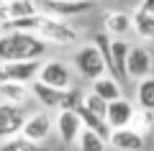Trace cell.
Returning a JSON list of instances; mask_svg holds the SVG:
<instances>
[{"mask_svg": "<svg viewBox=\"0 0 154 151\" xmlns=\"http://www.w3.org/2000/svg\"><path fill=\"white\" fill-rule=\"evenodd\" d=\"M77 113H80V118H82V123H85V128H93V131H98L100 136H105V138L110 141V133H113V128H110V123L105 118H100L98 113H93V110L85 105V100L80 105H77Z\"/></svg>", "mask_w": 154, "mask_h": 151, "instance_id": "16", "label": "cell"}, {"mask_svg": "<svg viewBox=\"0 0 154 151\" xmlns=\"http://www.w3.org/2000/svg\"><path fill=\"white\" fill-rule=\"evenodd\" d=\"M136 103L141 110H152L154 113V77H144L136 85Z\"/></svg>", "mask_w": 154, "mask_h": 151, "instance_id": "21", "label": "cell"}, {"mask_svg": "<svg viewBox=\"0 0 154 151\" xmlns=\"http://www.w3.org/2000/svg\"><path fill=\"white\" fill-rule=\"evenodd\" d=\"M134 28V16L123 11H108L105 13V33H113V36H126Z\"/></svg>", "mask_w": 154, "mask_h": 151, "instance_id": "15", "label": "cell"}, {"mask_svg": "<svg viewBox=\"0 0 154 151\" xmlns=\"http://www.w3.org/2000/svg\"><path fill=\"white\" fill-rule=\"evenodd\" d=\"M128 51H131V46L123 38L113 41V77L128 80Z\"/></svg>", "mask_w": 154, "mask_h": 151, "instance_id": "17", "label": "cell"}, {"mask_svg": "<svg viewBox=\"0 0 154 151\" xmlns=\"http://www.w3.org/2000/svg\"><path fill=\"white\" fill-rule=\"evenodd\" d=\"M93 92H98L100 97H105V100H118L121 97V87H118V82L113 80V74H103V77H98V80H93Z\"/></svg>", "mask_w": 154, "mask_h": 151, "instance_id": "19", "label": "cell"}, {"mask_svg": "<svg viewBox=\"0 0 154 151\" xmlns=\"http://www.w3.org/2000/svg\"><path fill=\"white\" fill-rule=\"evenodd\" d=\"M85 105H88V108L93 110V113H98L100 118H105V120H108V100H105V97H100L98 92H93V90H90V95H85Z\"/></svg>", "mask_w": 154, "mask_h": 151, "instance_id": "24", "label": "cell"}, {"mask_svg": "<svg viewBox=\"0 0 154 151\" xmlns=\"http://www.w3.org/2000/svg\"><path fill=\"white\" fill-rule=\"evenodd\" d=\"M108 143L113 149H118V151H141L144 149V136L139 131H134L131 125H126V128H113Z\"/></svg>", "mask_w": 154, "mask_h": 151, "instance_id": "11", "label": "cell"}, {"mask_svg": "<svg viewBox=\"0 0 154 151\" xmlns=\"http://www.w3.org/2000/svg\"><path fill=\"white\" fill-rule=\"evenodd\" d=\"M26 120L28 118H26V113H23V105L3 100V105H0V136H3V141L13 138L16 133H21L23 125H26Z\"/></svg>", "mask_w": 154, "mask_h": 151, "instance_id": "5", "label": "cell"}, {"mask_svg": "<svg viewBox=\"0 0 154 151\" xmlns=\"http://www.w3.org/2000/svg\"><path fill=\"white\" fill-rule=\"evenodd\" d=\"M75 67L77 72L85 77V80H98V77H103L105 72H108V64H105V56L103 51H100L98 44H88V46L77 49L75 54Z\"/></svg>", "mask_w": 154, "mask_h": 151, "instance_id": "3", "label": "cell"}, {"mask_svg": "<svg viewBox=\"0 0 154 151\" xmlns=\"http://www.w3.org/2000/svg\"><path fill=\"white\" fill-rule=\"evenodd\" d=\"M0 151H41V143H36V141L26 138V136L21 133L18 138H5Z\"/></svg>", "mask_w": 154, "mask_h": 151, "instance_id": "23", "label": "cell"}, {"mask_svg": "<svg viewBox=\"0 0 154 151\" xmlns=\"http://www.w3.org/2000/svg\"><path fill=\"white\" fill-rule=\"evenodd\" d=\"M134 31H136L141 38L152 41V38H154V13L139 8V11L134 13Z\"/></svg>", "mask_w": 154, "mask_h": 151, "instance_id": "20", "label": "cell"}, {"mask_svg": "<svg viewBox=\"0 0 154 151\" xmlns=\"http://www.w3.org/2000/svg\"><path fill=\"white\" fill-rule=\"evenodd\" d=\"M134 118H136V110H134L131 100H126V97H118V100H110L108 103V123L110 128H126V125L134 123Z\"/></svg>", "mask_w": 154, "mask_h": 151, "instance_id": "8", "label": "cell"}, {"mask_svg": "<svg viewBox=\"0 0 154 151\" xmlns=\"http://www.w3.org/2000/svg\"><path fill=\"white\" fill-rule=\"evenodd\" d=\"M152 72V54L141 46H131L128 51V80H144Z\"/></svg>", "mask_w": 154, "mask_h": 151, "instance_id": "13", "label": "cell"}, {"mask_svg": "<svg viewBox=\"0 0 154 151\" xmlns=\"http://www.w3.org/2000/svg\"><path fill=\"white\" fill-rule=\"evenodd\" d=\"M41 74V62L38 59H13L0 64V80H13V82H36Z\"/></svg>", "mask_w": 154, "mask_h": 151, "instance_id": "4", "label": "cell"}, {"mask_svg": "<svg viewBox=\"0 0 154 151\" xmlns=\"http://www.w3.org/2000/svg\"><path fill=\"white\" fill-rule=\"evenodd\" d=\"M54 125H57V123H51V115L36 113V115H28V120H26V125H23L21 133L26 136V138L36 141V143H44V141L49 138V133H51Z\"/></svg>", "mask_w": 154, "mask_h": 151, "instance_id": "10", "label": "cell"}, {"mask_svg": "<svg viewBox=\"0 0 154 151\" xmlns=\"http://www.w3.org/2000/svg\"><path fill=\"white\" fill-rule=\"evenodd\" d=\"M46 51V41L31 31H3L0 38V59H38Z\"/></svg>", "mask_w": 154, "mask_h": 151, "instance_id": "1", "label": "cell"}, {"mask_svg": "<svg viewBox=\"0 0 154 151\" xmlns=\"http://www.w3.org/2000/svg\"><path fill=\"white\" fill-rule=\"evenodd\" d=\"M141 8H144V11H149V13H154V0H144Z\"/></svg>", "mask_w": 154, "mask_h": 151, "instance_id": "25", "label": "cell"}, {"mask_svg": "<svg viewBox=\"0 0 154 151\" xmlns=\"http://www.w3.org/2000/svg\"><path fill=\"white\" fill-rule=\"evenodd\" d=\"M0 97L8 103H18L23 105V100L28 97V87L26 82H13V80H0Z\"/></svg>", "mask_w": 154, "mask_h": 151, "instance_id": "18", "label": "cell"}, {"mask_svg": "<svg viewBox=\"0 0 154 151\" xmlns=\"http://www.w3.org/2000/svg\"><path fill=\"white\" fill-rule=\"evenodd\" d=\"M38 80L46 82V85L62 87V90H69V69H67L62 62H46V64L41 67Z\"/></svg>", "mask_w": 154, "mask_h": 151, "instance_id": "14", "label": "cell"}, {"mask_svg": "<svg viewBox=\"0 0 154 151\" xmlns=\"http://www.w3.org/2000/svg\"><path fill=\"white\" fill-rule=\"evenodd\" d=\"M41 11L54 18H77L95 5L93 0H41Z\"/></svg>", "mask_w": 154, "mask_h": 151, "instance_id": "6", "label": "cell"}, {"mask_svg": "<svg viewBox=\"0 0 154 151\" xmlns=\"http://www.w3.org/2000/svg\"><path fill=\"white\" fill-rule=\"evenodd\" d=\"M57 133H59V138L64 141V143H75V141H80V133H82L85 123L82 118H80V113L72 108H62V113L57 115Z\"/></svg>", "mask_w": 154, "mask_h": 151, "instance_id": "7", "label": "cell"}, {"mask_svg": "<svg viewBox=\"0 0 154 151\" xmlns=\"http://www.w3.org/2000/svg\"><path fill=\"white\" fill-rule=\"evenodd\" d=\"M31 92L44 108H64L67 90H62V87H54V85H46V82L36 80V82H31Z\"/></svg>", "mask_w": 154, "mask_h": 151, "instance_id": "9", "label": "cell"}, {"mask_svg": "<svg viewBox=\"0 0 154 151\" xmlns=\"http://www.w3.org/2000/svg\"><path fill=\"white\" fill-rule=\"evenodd\" d=\"M105 143H108V138L93 128H82V133H80V151H105Z\"/></svg>", "mask_w": 154, "mask_h": 151, "instance_id": "22", "label": "cell"}, {"mask_svg": "<svg viewBox=\"0 0 154 151\" xmlns=\"http://www.w3.org/2000/svg\"><path fill=\"white\" fill-rule=\"evenodd\" d=\"M38 36L44 38V41H51V44H62V46H67V44H75L77 38V31L72 26H67L64 18H54L49 16V13H38V23H36V31Z\"/></svg>", "mask_w": 154, "mask_h": 151, "instance_id": "2", "label": "cell"}, {"mask_svg": "<svg viewBox=\"0 0 154 151\" xmlns=\"http://www.w3.org/2000/svg\"><path fill=\"white\" fill-rule=\"evenodd\" d=\"M41 11L36 0H3L0 5V21H13V18H28Z\"/></svg>", "mask_w": 154, "mask_h": 151, "instance_id": "12", "label": "cell"}]
</instances>
